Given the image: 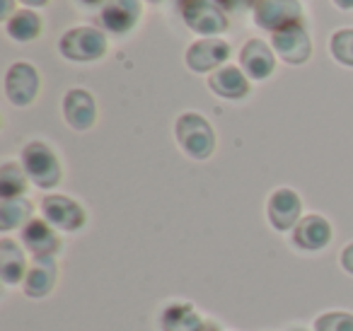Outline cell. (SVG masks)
Masks as SVG:
<instances>
[{
	"mask_svg": "<svg viewBox=\"0 0 353 331\" xmlns=\"http://www.w3.org/2000/svg\"><path fill=\"white\" fill-rule=\"evenodd\" d=\"M230 56V46L228 41L211 37V39H201L187 49V66L194 73H208V70L223 68V63Z\"/></svg>",
	"mask_w": 353,
	"mask_h": 331,
	"instance_id": "30bf717a",
	"label": "cell"
},
{
	"mask_svg": "<svg viewBox=\"0 0 353 331\" xmlns=\"http://www.w3.org/2000/svg\"><path fill=\"white\" fill-rule=\"evenodd\" d=\"M27 172L25 167L8 162L0 167V199H17L27 191Z\"/></svg>",
	"mask_w": 353,
	"mask_h": 331,
	"instance_id": "7402d4cb",
	"label": "cell"
},
{
	"mask_svg": "<svg viewBox=\"0 0 353 331\" xmlns=\"http://www.w3.org/2000/svg\"><path fill=\"white\" fill-rule=\"evenodd\" d=\"M6 30L15 41H32L41 34V20L37 12L20 10L6 22Z\"/></svg>",
	"mask_w": 353,
	"mask_h": 331,
	"instance_id": "44dd1931",
	"label": "cell"
},
{
	"mask_svg": "<svg viewBox=\"0 0 353 331\" xmlns=\"http://www.w3.org/2000/svg\"><path fill=\"white\" fill-rule=\"evenodd\" d=\"M150 3H160V0H150Z\"/></svg>",
	"mask_w": 353,
	"mask_h": 331,
	"instance_id": "f546056e",
	"label": "cell"
},
{
	"mask_svg": "<svg viewBox=\"0 0 353 331\" xmlns=\"http://www.w3.org/2000/svg\"><path fill=\"white\" fill-rule=\"evenodd\" d=\"M160 326L162 331H201L203 321L192 305L176 302V305H170L162 312Z\"/></svg>",
	"mask_w": 353,
	"mask_h": 331,
	"instance_id": "d6986e66",
	"label": "cell"
},
{
	"mask_svg": "<svg viewBox=\"0 0 353 331\" xmlns=\"http://www.w3.org/2000/svg\"><path fill=\"white\" fill-rule=\"evenodd\" d=\"M341 268L353 276V244L343 247V252H341Z\"/></svg>",
	"mask_w": 353,
	"mask_h": 331,
	"instance_id": "d4e9b609",
	"label": "cell"
},
{
	"mask_svg": "<svg viewBox=\"0 0 353 331\" xmlns=\"http://www.w3.org/2000/svg\"><path fill=\"white\" fill-rule=\"evenodd\" d=\"M334 6L341 10H353V0H334Z\"/></svg>",
	"mask_w": 353,
	"mask_h": 331,
	"instance_id": "4316f807",
	"label": "cell"
},
{
	"mask_svg": "<svg viewBox=\"0 0 353 331\" xmlns=\"http://www.w3.org/2000/svg\"><path fill=\"white\" fill-rule=\"evenodd\" d=\"M63 117L70 128L75 131H88L92 128L94 119H97V104H94L92 94L88 90H70L63 97Z\"/></svg>",
	"mask_w": 353,
	"mask_h": 331,
	"instance_id": "4fadbf2b",
	"label": "cell"
},
{
	"mask_svg": "<svg viewBox=\"0 0 353 331\" xmlns=\"http://www.w3.org/2000/svg\"><path fill=\"white\" fill-rule=\"evenodd\" d=\"M293 242L305 252H319L332 242V225L322 215H305L295 225Z\"/></svg>",
	"mask_w": 353,
	"mask_h": 331,
	"instance_id": "5bb4252c",
	"label": "cell"
},
{
	"mask_svg": "<svg viewBox=\"0 0 353 331\" xmlns=\"http://www.w3.org/2000/svg\"><path fill=\"white\" fill-rule=\"evenodd\" d=\"M22 167H25L27 177L34 181L39 189H51L61 181L63 172H61V162L54 155L46 143L34 141L30 146H25L22 150Z\"/></svg>",
	"mask_w": 353,
	"mask_h": 331,
	"instance_id": "7a4b0ae2",
	"label": "cell"
},
{
	"mask_svg": "<svg viewBox=\"0 0 353 331\" xmlns=\"http://www.w3.org/2000/svg\"><path fill=\"white\" fill-rule=\"evenodd\" d=\"M32 208L34 205L27 199H22V196H17V199H3L0 201V230L8 232V230H15L20 225L30 223Z\"/></svg>",
	"mask_w": 353,
	"mask_h": 331,
	"instance_id": "ffe728a7",
	"label": "cell"
},
{
	"mask_svg": "<svg viewBox=\"0 0 353 331\" xmlns=\"http://www.w3.org/2000/svg\"><path fill=\"white\" fill-rule=\"evenodd\" d=\"M314 331H353L351 312H327L314 319Z\"/></svg>",
	"mask_w": 353,
	"mask_h": 331,
	"instance_id": "cb8c5ba5",
	"label": "cell"
},
{
	"mask_svg": "<svg viewBox=\"0 0 353 331\" xmlns=\"http://www.w3.org/2000/svg\"><path fill=\"white\" fill-rule=\"evenodd\" d=\"M271 44H274V51L290 66H300L312 56V41H310V34L305 32L303 22H295V25H288L283 30L274 32L271 34Z\"/></svg>",
	"mask_w": 353,
	"mask_h": 331,
	"instance_id": "5b68a950",
	"label": "cell"
},
{
	"mask_svg": "<svg viewBox=\"0 0 353 331\" xmlns=\"http://www.w3.org/2000/svg\"><path fill=\"white\" fill-rule=\"evenodd\" d=\"M303 17V8L298 0H256L254 22L261 30L279 32L288 25H295Z\"/></svg>",
	"mask_w": 353,
	"mask_h": 331,
	"instance_id": "8992f818",
	"label": "cell"
},
{
	"mask_svg": "<svg viewBox=\"0 0 353 331\" xmlns=\"http://www.w3.org/2000/svg\"><path fill=\"white\" fill-rule=\"evenodd\" d=\"M141 20V0H107L99 12L104 30L114 34H126Z\"/></svg>",
	"mask_w": 353,
	"mask_h": 331,
	"instance_id": "8fae6325",
	"label": "cell"
},
{
	"mask_svg": "<svg viewBox=\"0 0 353 331\" xmlns=\"http://www.w3.org/2000/svg\"><path fill=\"white\" fill-rule=\"evenodd\" d=\"M25 6H30V8H41V6H46L49 0H22Z\"/></svg>",
	"mask_w": 353,
	"mask_h": 331,
	"instance_id": "f1b7e54d",
	"label": "cell"
},
{
	"mask_svg": "<svg viewBox=\"0 0 353 331\" xmlns=\"http://www.w3.org/2000/svg\"><path fill=\"white\" fill-rule=\"evenodd\" d=\"M41 215L46 223L63 230V232H75L85 225L83 205L75 203L68 196H46L41 201Z\"/></svg>",
	"mask_w": 353,
	"mask_h": 331,
	"instance_id": "52a82bcc",
	"label": "cell"
},
{
	"mask_svg": "<svg viewBox=\"0 0 353 331\" xmlns=\"http://www.w3.org/2000/svg\"><path fill=\"white\" fill-rule=\"evenodd\" d=\"M300 210H303V203H300V196L293 189H276L269 196V203H266L269 223L279 232L295 230V225L300 223Z\"/></svg>",
	"mask_w": 353,
	"mask_h": 331,
	"instance_id": "9c48e42d",
	"label": "cell"
},
{
	"mask_svg": "<svg viewBox=\"0 0 353 331\" xmlns=\"http://www.w3.org/2000/svg\"><path fill=\"white\" fill-rule=\"evenodd\" d=\"M39 73L30 63H12L6 75V94L15 107H27L39 94Z\"/></svg>",
	"mask_w": 353,
	"mask_h": 331,
	"instance_id": "ba28073f",
	"label": "cell"
},
{
	"mask_svg": "<svg viewBox=\"0 0 353 331\" xmlns=\"http://www.w3.org/2000/svg\"><path fill=\"white\" fill-rule=\"evenodd\" d=\"M56 261L54 257H34V263L22 281V290L27 297H44L56 285Z\"/></svg>",
	"mask_w": 353,
	"mask_h": 331,
	"instance_id": "9a60e30c",
	"label": "cell"
},
{
	"mask_svg": "<svg viewBox=\"0 0 353 331\" xmlns=\"http://www.w3.org/2000/svg\"><path fill=\"white\" fill-rule=\"evenodd\" d=\"M208 88L218 94V97L225 99H242L250 92V80L235 66H223V68L213 70L211 78H208Z\"/></svg>",
	"mask_w": 353,
	"mask_h": 331,
	"instance_id": "e0dca14e",
	"label": "cell"
},
{
	"mask_svg": "<svg viewBox=\"0 0 353 331\" xmlns=\"http://www.w3.org/2000/svg\"><path fill=\"white\" fill-rule=\"evenodd\" d=\"M59 49L68 61L90 63L107 54V37L94 27H73L63 34Z\"/></svg>",
	"mask_w": 353,
	"mask_h": 331,
	"instance_id": "3957f363",
	"label": "cell"
},
{
	"mask_svg": "<svg viewBox=\"0 0 353 331\" xmlns=\"http://www.w3.org/2000/svg\"><path fill=\"white\" fill-rule=\"evenodd\" d=\"M27 271L30 268H27V259L22 249L12 239H3L0 242V278H3V283L17 285L20 281H25Z\"/></svg>",
	"mask_w": 353,
	"mask_h": 331,
	"instance_id": "ac0fdd59",
	"label": "cell"
},
{
	"mask_svg": "<svg viewBox=\"0 0 353 331\" xmlns=\"http://www.w3.org/2000/svg\"><path fill=\"white\" fill-rule=\"evenodd\" d=\"M182 15L189 30L216 37L228 30V17L213 0H184Z\"/></svg>",
	"mask_w": 353,
	"mask_h": 331,
	"instance_id": "277c9868",
	"label": "cell"
},
{
	"mask_svg": "<svg viewBox=\"0 0 353 331\" xmlns=\"http://www.w3.org/2000/svg\"><path fill=\"white\" fill-rule=\"evenodd\" d=\"M174 133L176 143L194 160H208L213 155V150H216V133H213L211 123L201 114H182L176 119Z\"/></svg>",
	"mask_w": 353,
	"mask_h": 331,
	"instance_id": "6da1fadb",
	"label": "cell"
},
{
	"mask_svg": "<svg viewBox=\"0 0 353 331\" xmlns=\"http://www.w3.org/2000/svg\"><path fill=\"white\" fill-rule=\"evenodd\" d=\"M78 3L85 8H97V6H102V3H107V0H78Z\"/></svg>",
	"mask_w": 353,
	"mask_h": 331,
	"instance_id": "83f0119b",
	"label": "cell"
},
{
	"mask_svg": "<svg viewBox=\"0 0 353 331\" xmlns=\"http://www.w3.org/2000/svg\"><path fill=\"white\" fill-rule=\"evenodd\" d=\"M329 49L339 63L353 68V30H339L329 41Z\"/></svg>",
	"mask_w": 353,
	"mask_h": 331,
	"instance_id": "603a6c76",
	"label": "cell"
},
{
	"mask_svg": "<svg viewBox=\"0 0 353 331\" xmlns=\"http://www.w3.org/2000/svg\"><path fill=\"white\" fill-rule=\"evenodd\" d=\"M240 66L245 70L247 78L252 80H266L276 70L274 51L266 41L250 39L240 51Z\"/></svg>",
	"mask_w": 353,
	"mask_h": 331,
	"instance_id": "7c38bea8",
	"label": "cell"
},
{
	"mask_svg": "<svg viewBox=\"0 0 353 331\" xmlns=\"http://www.w3.org/2000/svg\"><path fill=\"white\" fill-rule=\"evenodd\" d=\"M0 17H3L6 22L12 17V0H3V10H0Z\"/></svg>",
	"mask_w": 353,
	"mask_h": 331,
	"instance_id": "484cf974",
	"label": "cell"
},
{
	"mask_svg": "<svg viewBox=\"0 0 353 331\" xmlns=\"http://www.w3.org/2000/svg\"><path fill=\"white\" fill-rule=\"evenodd\" d=\"M22 244L34 257H54L61 249V239L56 237V232L46 220H30L22 228Z\"/></svg>",
	"mask_w": 353,
	"mask_h": 331,
	"instance_id": "2e32d148",
	"label": "cell"
}]
</instances>
